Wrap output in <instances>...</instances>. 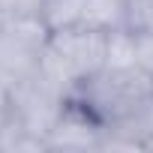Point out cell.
<instances>
[{"instance_id": "1", "label": "cell", "mask_w": 153, "mask_h": 153, "mask_svg": "<svg viewBox=\"0 0 153 153\" xmlns=\"http://www.w3.org/2000/svg\"><path fill=\"white\" fill-rule=\"evenodd\" d=\"M69 96L78 99L105 126H120L153 102V78L135 63H105Z\"/></svg>"}, {"instance_id": "2", "label": "cell", "mask_w": 153, "mask_h": 153, "mask_svg": "<svg viewBox=\"0 0 153 153\" xmlns=\"http://www.w3.org/2000/svg\"><path fill=\"white\" fill-rule=\"evenodd\" d=\"M108 51H111L108 30L87 27V24L48 30L39 69L66 93H72L84 78H90L93 72H99L108 63Z\"/></svg>"}, {"instance_id": "3", "label": "cell", "mask_w": 153, "mask_h": 153, "mask_svg": "<svg viewBox=\"0 0 153 153\" xmlns=\"http://www.w3.org/2000/svg\"><path fill=\"white\" fill-rule=\"evenodd\" d=\"M48 27L42 18H6L0 21V78L18 84L39 72Z\"/></svg>"}, {"instance_id": "4", "label": "cell", "mask_w": 153, "mask_h": 153, "mask_svg": "<svg viewBox=\"0 0 153 153\" xmlns=\"http://www.w3.org/2000/svg\"><path fill=\"white\" fill-rule=\"evenodd\" d=\"M108 126L90 114L78 99H66L54 126L45 135V150H102Z\"/></svg>"}, {"instance_id": "5", "label": "cell", "mask_w": 153, "mask_h": 153, "mask_svg": "<svg viewBox=\"0 0 153 153\" xmlns=\"http://www.w3.org/2000/svg\"><path fill=\"white\" fill-rule=\"evenodd\" d=\"M87 3H90V0H45L42 21H45L48 30L78 27V24L87 21Z\"/></svg>"}, {"instance_id": "6", "label": "cell", "mask_w": 153, "mask_h": 153, "mask_svg": "<svg viewBox=\"0 0 153 153\" xmlns=\"http://www.w3.org/2000/svg\"><path fill=\"white\" fill-rule=\"evenodd\" d=\"M129 45H132V63L153 78V27L129 30Z\"/></svg>"}, {"instance_id": "7", "label": "cell", "mask_w": 153, "mask_h": 153, "mask_svg": "<svg viewBox=\"0 0 153 153\" xmlns=\"http://www.w3.org/2000/svg\"><path fill=\"white\" fill-rule=\"evenodd\" d=\"M45 0H0V21L6 18H42Z\"/></svg>"}, {"instance_id": "8", "label": "cell", "mask_w": 153, "mask_h": 153, "mask_svg": "<svg viewBox=\"0 0 153 153\" xmlns=\"http://www.w3.org/2000/svg\"><path fill=\"white\" fill-rule=\"evenodd\" d=\"M153 27V0H126V30Z\"/></svg>"}, {"instance_id": "9", "label": "cell", "mask_w": 153, "mask_h": 153, "mask_svg": "<svg viewBox=\"0 0 153 153\" xmlns=\"http://www.w3.org/2000/svg\"><path fill=\"white\" fill-rule=\"evenodd\" d=\"M12 84H6L3 78H0V135H3L9 126H12Z\"/></svg>"}]
</instances>
